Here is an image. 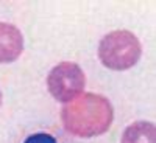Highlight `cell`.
<instances>
[{
  "mask_svg": "<svg viewBox=\"0 0 156 143\" xmlns=\"http://www.w3.org/2000/svg\"><path fill=\"white\" fill-rule=\"evenodd\" d=\"M61 118L67 132L89 138L108 131L114 118V111L108 98L97 94H84L62 107Z\"/></svg>",
  "mask_w": 156,
  "mask_h": 143,
  "instance_id": "1",
  "label": "cell"
},
{
  "mask_svg": "<svg viewBox=\"0 0 156 143\" xmlns=\"http://www.w3.org/2000/svg\"><path fill=\"white\" fill-rule=\"evenodd\" d=\"M142 47L139 39L126 30H115L100 41L98 58L111 70H128L139 61Z\"/></svg>",
  "mask_w": 156,
  "mask_h": 143,
  "instance_id": "2",
  "label": "cell"
},
{
  "mask_svg": "<svg viewBox=\"0 0 156 143\" xmlns=\"http://www.w3.org/2000/svg\"><path fill=\"white\" fill-rule=\"evenodd\" d=\"M86 86V76L75 62H61L47 76V87L56 101L70 103L80 97Z\"/></svg>",
  "mask_w": 156,
  "mask_h": 143,
  "instance_id": "3",
  "label": "cell"
},
{
  "mask_svg": "<svg viewBox=\"0 0 156 143\" xmlns=\"http://www.w3.org/2000/svg\"><path fill=\"white\" fill-rule=\"evenodd\" d=\"M23 50V37L17 27L0 22V62L8 64L16 61Z\"/></svg>",
  "mask_w": 156,
  "mask_h": 143,
  "instance_id": "4",
  "label": "cell"
},
{
  "mask_svg": "<svg viewBox=\"0 0 156 143\" xmlns=\"http://www.w3.org/2000/svg\"><path fill=\"white\" fill-rule=\"evenodd\" d=\"M122 143H156V129L150 121H134L122 135Z\"/></svg>",
  "mask_w": 156,
  "mask_h": 143,
  "instance_id": "5",
  "label": "cell"
},
{
  "mask_svg": "<svg viewBox=\"0 0 156 143\" xmlns=\"http://www.w3.org/2000/svg\"><path fill=\"white\" fill-rule=\"evenodd\" d=\"M0 106H2V92H0Z\"/></svg>",
  "mask_w": 156,
  "mask_h": 143,
  "instance_id": "6",
  "label": "cell"
}]
</instances>
